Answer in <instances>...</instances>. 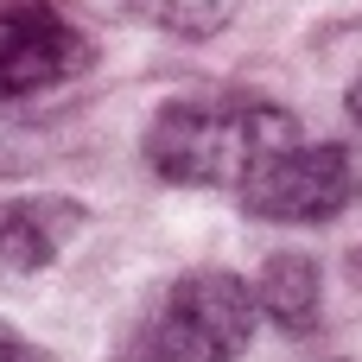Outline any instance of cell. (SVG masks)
I'll return each instance as SVG.
<instances>
[{
  "label": "cell",
  "instance_id": "6da1fadb",
  "mask_svg": "<svg viewBox=\"0 0 362 362\" xmlns=\"http://www.w3.org/2000/svg\"><path fill=\"white\" fill-rule=\"evenodd\" d=\"M299 134L305 127L261 95H191L146 121V165L185 191H242L248 172Z\"/></svg>",
  "mask_w": 362,
  "mask_h": 362
},
{
  "label": "cell",
  "instance_id": "7a4b0ae2",
  "mask_svg": "<svg viewBox=\"0 0 362 362\" xmlns=\"http://www.w3.org/2000/svg\"><path fill=\"white\" fill-rule=\"evenodd\" d=\"M255 286L229 267L178 274L127 337V362H235L255 337Z\"/></svg>",
  "mask_w": 362,
  "mask_h": 362
},
{
  "label": "cell",
  "instance_id": "3957f363",
  "mask_svg": "<svg viewBox=\"0 0 362 362\" xmlns=\"http://www.w3.org/2000/svg\"><path fill=\"white\" fill-rule=\"evenodd\" d=\"M362 197V159L356 146L344 140H286L280 153H267L248 185H242V204L267 223H331L344 216Z\"/></svg>",
  "mask_w": 362,
  "mask_h": 362
},
{
  "label": "cell",
  "instance_id": "277c9868",
  "mask_svg": "<svg viewBox=\"0 0 362 362\" xmlns=\"http://www.w3.org/2000/svg\"><path fill=\"white\" fill-rule=\"evenodd\" d=\"M89 64L95 45L57 13V0H0V108L76 83Z\"/></svg>",
  "mask_w": 362,
  "mask_h": 362
},
{
  "label": "cell",
  "instance_id": "5b68a950",
  "mask_svg": "<svg viewBox=\"0 0 362 362\" xmlns=\"http://www.w3.org/2000/svg\"><path fill=\"white\" fill-rule=\"evenodd\" d=\"M83 223H89V210L76 197H57V191L0 197V286H19V280L45 274L83 235Z\"/></svg>",
  "mask_w": 362,
  "mask_h": 362
},
{
  "label": "cell",
  "instance_id": "8992f818",
  "mask_svg": "<svg viewBox=\"0 0 362 362\" xmlns=\"http://www.w3.org/2000/svg\"><path fill=\"white\" fill-rule=\"evenodd\" d=\"M255 312L286 331V337H305L325 312V286H318V261L312 255H267L261 274H255Z\"/></svg>",
  "mask_w": 362,
  "mask_h": 362
},
{
  "label": "cell",
  "instance_id": "52a82bcc",
  "mask_svg": "<svg viewBox=\"0 0 362 362\" xmlns=\"http://www.w3.org/2000/svg\"><path fill=\"white\" fill-rule=\"evenodd\" d=\"M127 13L172 38H216L242 13V0H127Z\"/></svg>",
  "mask_w": 362,
  "mask_h": 362
},
{
  "label": "cell",
  "instance_id": "ba28073f",
  "mask_svg": "<svg viewBox=\"0 0 362 362\" xmlns=\"http://www.w3.org/2000/svg\"><path fill=\"white\" fill-rule=\"evenodd\" d=\"M0 362H57L51 350H38L25 331H13V325H0Z\"/></svg>",
  "mask_w": 362,
  "mask_h": 362
},
{
  "label": "cell",
  "instance_id": "9c48e42d",
  "mask_svg": "<svg viewBox=\"0 0 362 362\" xmlns=\"http://www.w3.org/2000/svg\"><path fill=\"white\" fill-rule=\"evenodd\" d=\"M344 115H350V127L362 134V76L350 83V95H344Z\"/></svg>",
  "mask_w": 362,
  "mask_h": 362
},
{
  "label": "cell",
  "instance_id": "30bf717a",
  "mask_svg": "<svg viewBox=\"0 0 362 362\" xmlns=\"http://www.w3.org/2000/svg\"><path fill=\"white\" fill-rule=\"evenodd\" d=\"M350 280H356V293H362V242L350 248Z\"/></svg>",
  "mask_w": 362,
  "mask_h": 362
}]
</instances>
